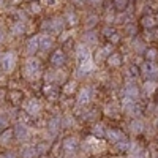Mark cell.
Listing matches in <instances>:
<instances>
[{
	"instance_id": "db71d44e",
	"label": "cell",
	"mask_w": 158,
	"mask_h": 158,
	"mask_svg": "<svg viewBox=\"0 0 158 158\" xmlns=\"http://www.w3.org/2000/svg\"><path fill=\"white\" fill-rule=\"evenodd\" d=\"M74 3H82V0H73Z\"/></svg>"
},
{
	"instance_id": "4316f807",
	"label": "cell",
	"mask_w": 158,
	"mask_h": 158,
	"mask_svg": "<svg viewBox=\"0 0 158 158\" xmlns=\"http://www.w3.org/2000/svg\"><path fill=\"white\" fill-rule=\"evenodd\" d=\"M36 155H38V152H36L35 147H25V149L21 150V156L22 158H35Z\"/></svg>"
},
{
	"instance_id": "d590c367",
	"label": "cell",
	"mask_w": 158,
	"mask_h": 158,
	"mask_svg": "<svg viewBox=\"0 0 158 158\" xmlns=\"http://www.w3.org/2000/svg\"><path fill=\"white\" fill-rule=\"evenodd\" d=\"M48 150H49V144H48V142H40L38 146H36L38 155H43V153H46Z\"/></svg>"
},
{
	"instance_id": "ac0fdd59",
	"label": "cell",
	"mask_w": 158,
	"mask_h": 158,
	"mask_svg": "<svg viewBox=\"0 0 158 158\" xmlns=\"http://www.w3.org/2000/svg\"><path fill=\"white\" fill-rule=\"evenodd\" d=\"M98 43V35L94 32V30H89L84 33V44L87 46H95Z\"/></svg>"
},
{
	"instance_id": "83f0119b",
	"label": "cell",
	"mask_w": 158,
	"mask_h": 158,
	"mask_svg": "<svg viewBox=\"0 0 158 158\" xmlns=\"http://www.w3.org/2000/svg\"><path fill=\"white\" fill-rule=\"evenodd\" d=\"M104 114L109 115V117H117L118 115V108L115 104H106V108H104Z\"/></svg>"
},
{
	"instance_id": "8d00e7d4",
	"label": "cell",
	"mask_w": 158,
	"mask_h": 158,
	"mask_svg": "<svg viewBox=\"0 0 158 158\" xmlns=\"http://www.w3.org/2000/svg\"><path fill=\"white\" fill-rule=\"evenodd\" d=\"M65 77H67L65 71H62V70L54 71V81H56V82H65Z\"/></svg>"
},
{
	"instance_id": "60d3db41",
	"label": "cell",
	"mask_w": 158,
	"mask_h": 158,
	"mask_svg": "<svg viewBox=\"0 0 158 158\" xmlns=\"http://www.w3.org/2000/svg\"><path fill=\"white\" fill-rule=\"evenodd\" d=\"M30 11L35 13V15H38V13L41 11V6H40V3H35V2H33V3L30 5Z\"/></svg>"
},
{
	"instance_id": "5bb4252c",
	"label": "cell",
	"mask_w": 158,
	"mask_h": 158,
	"mask_svg": "<svg viewBox=\"0 0 158 158\" xmlns=\"http://www.w3.org/2000/svg\"><path fill=\"white\" fill-rule=\"evenodd\" d=\"M106 138H108L112 144H115V142H118L120 139H123V133H122L120 130L109 128V130H106Z\"/></svg>"
},
{
	"instance_id": "277c9868",
	"label": "cell",
	"mask_w": 158,
	"mask_h": 158,
	"mask_svg": "<svg viewBox=\"0 0 158 158\" xmlns=\"http://www.w3.org/2000/svg\"><path fill=\"white\" fill-rule=\"evenodd\" d=\"M122 109H123L128 115H131V117H138V115L141 114L139 104H136V100H133V98L123 97V100H122Z\"/></svg>"
},
{
	"instance_id": "b9f144b4",
	"label": "cell",
	"mask_w": 158,
	"mask_h": 158,
	"mask_svg": "<svg viewBox=\"0 0 158 158\" xmlns=\"http://www.w3.org/2000/svg\"><path fill=\"white\" fill-rule=\"evenodd\" d=\"M114 2H115V6L118 10H123L127 6V0H114Z\"/></svg>"
},
{
	"instance_id": "f5cc1de1",
	"label": "cell",
	"mask_w": 158,
	"mask_h": 158,
	"mask_svg": "<svg viewBox=\"0 0 158 158\" xmlns=\"http://www.w3.org/2000/svg\"><path fill=\"white\" fill-rule=\"evenodd\" d=\"M3 95H5V94H3V92H2V90H0V103H2V100H3V98H2Z\"/></svg>"
},
{
	"instance_id": "7a4b0ae2",
	"label": "cell",
	"mask_w": 158,
	"mask_h": 158,
	"mask_svg": "<svg viewBox=\"0 0 158 158\" xmlns=\"http://www.w3.org/2000/svg\"><path fill=\"white\" fill-rule=\"evenodd\" d=\"M16 60H18V57L13 51L5 52V54L0 57V68H2V71L3 73H11L16 67Z\"/></svg>"
},
{
	"instance_id": "44dd1931",
	"label": "cell",
	"mask_w": 158,
	"mask_h": 158,
	"mask_svg": "<svg viewBox=\"0 0 158 158\" xmlns=\"http://www.w3.org/2000/svg\"><path fill=\"white\" fill-rule=\"evenodd\" d=\"M108 63H109V67H120L122 65V56L120 54H117V52H112V54L108 56Z\"/></svg>"
},
{
	"instance_id": "8fae6325",
	"label": "cell",
	"mask_w": 158,
	"mask_h": 158,
	"mask_svg": "<svg viewBox=\"0 0 158 158\" xmlns=\"http://www.w3.org/2000/svg\"><path fill=\"white\" fill-rule=\"evenodd\" d=\"M89 57H92V52H90V49H89V46L87 44H77L76 46V59L79 60V62H82V60H85V59H89Z\"/></svg>"
},
{
	"instance_id": "f1b7e54d",
	"label": "cell",
	"mask_w": 158,
	"mask_h": 158,
	"mask_svg": "<svg viewBox=\"0 0 158 158\" xmlns=\"http://www.w3.org/2000/svg\"><path fill=\"white\" fill-rule=\"evenodd\" d=\"M65 22H68L70 25H76L79 22L77 15H76V13H73V11H68L67 15H65Z\"/></svg>"
},
{
	"instance_id": "9c48e42d",
	"label": "cell",
	"mask_w": 158,
	"mask_h": 158,
	"mask_svg": "<svg viewBox=\"0 0 158 158\" xmlns=\"http://www.w3.org/2000/svg\"><path fill=\"white\" fill-rule=\"evenodd\" d=\"M90 98H92V89L90 87H82L79 90V95H77V106H85V104L90 103Z\"/></svg>"
},
{
	"instance_id": "e575fe53",
	"label": "cell",
	"mask_w": 158,
	"mask_h": 158,
	"mask_svg": "<svg viewBox=\"0 0 158 158\" xmlns=\"http://www.w3.org/2000/svg\"><path fill=\"white\" fill-rule=\"evenodd\" d=\"M156 56H158V51L153 49V48H149V49L146 51V59L150 60V62H153V60L156 59Z\"/></svg>"
},
{
	"instance_id": "d4e9b609",
	"label": "cell",
	"mask_w": 158,
	"mask_h": 158,
	"mask_svg": "<svg viewBox=\"0 0 158 158\" xmlns=\"http://www.w3.org/2000/svg\"><path fill=\"white\" fill-rule=\"evenodd\" d=\"M43 92L48 95V98H57V87L56 85H52V84H46L44 85V89H43Z\"/></svg>"
},
{
	"instance_id": "f35d334b",
	"label": "cell",
	"mask_w": 158,
	"mask_h": 158,
	"mask_svg": "<svg viewBox=\"0 0 158 158\" xmlns=\"http://www.w3.org/2000/svg\"><path fill=\"white\" fill-rule=\"evenodd\" d=\"M133 46H135V51H138V52H142L144 51V43L141 41V40H135Z\"/></svg>"
},
{
	"instance_id": "11a10c76",
	"label": "cell",
	"mask_w": 158,
	"mask_h": 158,
	"mask_svg": "<svg viewBox=\"0 0 158 158\" xmlns=\"http://www.w3.org/2000/svg\"><path fill=\"white\" fill-rule=\"evenodd\" d=\"M155 127H156V130H158V118H156V120H155Z\"/></svg>"
},
{
	"instance_id": "603a6c76",
	"label": "cell",
	"mask_w": 158,
	"mask_h": 158,
	"mask_svg": "<svg viewBox=\"0 0 158 158\" xmlns=\"http://www.w3.org/2000/svg\"><path fill=\"white\" fill-rule=\"evenodd\" d=\"M156 87H158L156 81H153V79H149V81H146V82H144V85H142V90H144V94L152 95L153 92L156 90Z\"/></svg>"
},
{
	"instance_id": "6da1fadb",
	"label": "cell",
	"mask_w": 158,
	"mask_h": 158,
	"mask_svg": "<svg viewBox=\"0 0 158 158\" xmlns=\"http://www.w3.org/2000/svg\"><path fill=\"white\" fill-rule=\"evenodd\" d=\"M41 74V63L38 59L30 57L24 62V68H22V76L29 81H36Z\"/></svg>"
},
{
	"instance_id": "ffe728a7",
	"label": "cell",
	"mask_w": 158,
	"mask_h": 158,
	"mask_svg": "<svg viewBox=\"0 0 158 158\" xmlns=\"http://www.w3.org/2000/svg\"><path fill=\"white\" fill-rule=\"evenodd\" d=\"M38 49H40V38L38 36H32L27 41V52L29 54H35Z\"/></svg>"
},
{
	"instance_id": "8992f818",
	"label": "cell",
	"mask_w": 158,
	"mask_h": 158,
	"mask_svg": "<svg viewBox=\"0 0 158 158\" xmlns=\"http://www.w3.org/2000/svg\"><path fill=\"white\" fill-rule=\"evenodd\" d=\"M43 29L48 32H52V33H62L63 32V19L60 18H54V19H51V21H46L43 24Z\"/></svg>"
},
{
	"instance_id": "4dcf8cb0",
	"label": "cell",
	"mask_w": 158,
	"mask_h": 158,
	"mask_svg": "<svg viewBox=\"0 0 158 158\" xmlns=\"http://www.w3.org/2000/svg\"><path fill=\"white\" fill-rule=\"evenodd\" d=\"M24 30H25V29H24V22H16V24L11 27V33H13V35H22Z\"/></svg>"
},
{
	"instance_id": "ab89813d",
	"label": "cell",
	"mask_w": 158,
	"mask_h": 158,
	"mask_svg": "<svg viewBox=\"0 0 158 158\" xmlns=\"http://www.w3.org/2000/svg\"><path fill=\"white\" fill-rule=\"evenodd\" d=\"M62 122H63V125H65V127L71 128V127L74 125V118H71V115H67V117H65V118H63Z\"/></svg>"
},
{
	"instance_id": "74e56055",
	"label": "cell",
	"mask_w": 158,
	"mask_h": 158,
	"mask_svg": "<svg viewBox=\"0 0 158 158\" xmlns=\"http://www.w3.org/2000/svg\"><path fill=\"white\" fill-rule=\"evenodd\" d=\"M104 57H108L106 52H104V49H98L97 54H95V62H101V59H104Z\"/></svg>"
},
{
	"instance_id": "1f68e13d",
	"label": "cell",
	"mask_w": 158,
	"mask_h": 158,
	"mask_svg": "<svg viewBox=\"0 0 158 158\" xmlns=\"http://www.w3.org/2000/svg\"><path fill=\"white\" fill-rule=\"evenodd\" d=\"M21 98H22V92H19V90H11L10 92V100L15 104H18L21 101Z\"/></svg>"
},
{
	"instance_id": "d6986e66",
	"label": "cell",
	"mask_w": 158,
	"mask_h": 158,
	"mask_svg": "<svg viewBox=\"0 0 158 158\" xmlns=\"http://www.w3.org/2000/svg\"><path fill=\"white\" fill-rule=\"evenodd\" d=\"M60 127H62V118H60V117H52L51 120H49V123H48L49 131H51V133H54V135L59 133Z\"/></svg>"
},
{
	"instance_id": "2e32d148",
	"label": "cell",
	"mask_w": 158,
	"mask_h": 158,
	"mask_svg": "<svg viewBox=\"0 0 158 158\" xmlns=\"http://www.w3.org/2000/svg\"><path fill=\"white\" fill-rule=\"evenodd\" d=\"M94 68H95V60L92 57L82 60L81 65H79V71L81 73H90V71H94Z\"/></svg>"
},
{
	"instance_id": "ee69618b",
	"label": "cell",
	"mask_w": 158,
	"mask_h": 158,
	"mask_svg": "<svg viewBox=\"0 0 158 158\" xmlns=\"http://www.w3.org/2000/svg\"><path fill=\"white\" fill-rule=\"evenodd\" d=\"M41 3L46 6H54V5H57V0H41Z\"/></svg>"
},
{
	"instance_id": "5b68a950",
	"label": "cell",
	"mask_w": 158,
	"mask_h": 158,
	"mask_svg": "<svg viewBox=\"0 0 158 158\" xmlns=\"http://www.w3.org/2000/svg\"><path fill=\"white\" fill-rule=\"evenodd\" d=\"M141 71H142V74L146 76L147 79H158V65L155 63V62H146L141 67Z\"/></svg>"
},
{
	"instance_id": "7402d4cb",
	"label": "cell",
	"mask_w": 158,
	"mask_h": 158,
	"mask_svg": "<svg viewBox=\"0 0 158 158\" xmlns=\"http://www.w3.org/2000/svg\"><path fill=\"white\" fill-rule=\"evenodd\" d=\"M15 136V130H5L2 135H0V146H8L10 141Z\"/></svg>"
},
{
	"instance_id": "f907efd6",
	"label": "cell",
	"mask_w": 158,
	"mask_h": 158,
	"mask_svg": "<svg viewBox=\"0 0 158 158\" xmlns=\"http://www.w3.org/2000/svg\"><path fill=\"white\" fill-rule=\"evenodd\" d=\"M101 2H103V0H89V3H92L94 6H98Z\"/></svg>"
},
{
	"instance_id": "4fadbf2b",
	"label": "cell",
	"mask_w": 158,
	"mask_h": 158,
	"mask_svg": "<svg viewBox=\"0 0 158 158\" xmlns=\"http://www.w3.org/2000/svg\"><path fill=\"white\" fill-rule=\"evenodd\" d=\"M144 130H146V125H144L142 120H139V118H135V120H131V123H130V131H131L133 135L139 136V135L144 133Z\"/></svg>"
},
{
	"instance_id": "e0dca14e",
	"label": "cell",
	"mask_w": 158,
	"mask_h": 158,
	"mask_svg": "<svg viewBox=\"0 0 158 158\" xmlns=\"http://www.w3.org/2000/svg\"><path fill=\"white\" fill-rule=\"evenodd\" d=\"M138 95H139V90H138V87L135 85V84H127L125 85V89H123V97H127V98H138Z\"/></svg>"
},
{
	"instance_id": "681fc988",
	"label": "cell",
	"mask_w": 158,
	"mask_h": 158,
	"mask_svg": "<svg viewBox=\"0 0 158 158\" xmlns=\"http://www.w3.org/2000/svg\"><path fill=\"white\" fill-rule=\"evenodd\" d=\"M118 40H120L118 33H114V35H111V43H118Z\"/></svg>"
},
{
	"instance_id": "f6af8a7d",
	"label": "cell",
	"mask_w": 158,
	"mask_h": 158,
	"mask_svg": "<svg viewBox=\"0 0 158 158\" xmlns=\"http://www.w3.org/2000/svg\"><path fill=\"white\" fill-rule=\"evenodd\" d=\"M127 33H130V35H135L136 33V27H135V25H127Z\"/></svg>"
},
{
	"instance_id": "6f0895ef",
	"label": "cell",
	"mask_w": 158,
	"mask_h": 158,
	"mask_svg": "<svg viewBox=\"0 0 158 158\" xmlns=\"http://www.w3.org/2000/svg\"><path fill=\"white\" fill-rule=\"evenodd\" d=\"M0 2H2V0H0Z\"/></svg>"
},
{
	"instance_id": "30bf717a",
	"label": "cell",
	"mask_w": 158,
	"mask_h": 158,
	"mask_svg": "<svg viewBox=\"0 0 158 158\" xmlns=\"http://www.w3.org/2000/svg\"><path fill=\"white\" fill-rule=\"evenodd\" d=\"M38 38H40V49L41 51H49L54 46V38L49 33H41V35H38Z\"/></svg>"
},
{
	"instance_id": "cb8c5ba5",
	"label": "cell",
	"mask_w": 158,
	"mask_h": 158,
	"mask_svg": "<svg viewBox=\"0 0 158 158\" xmlns=\"http://www.w3.org/2000/svg\"><path fill=\"white\" fill-rule=\"evenodd\" d=\"M92 135L97 136V138H103V136H106V128H104L101 123H95L94 127H92Z\"/></svg>"
},
{
	"instance_id": "9f6ffc18",
	"label": "cell",
	"mask_w": 158,
	"mask_h": 158,
	"mask_svg": "<svg viewBox=\"0 0 158 158\" xmlns=\"http://www.w3.org/2000/svg\"><path fill=\"white\" fill-rule=\"evenodd\" d=\"M156 24H158V16H156Z\"/></svg>"
},
{
	"instance_id": "ba28073f",
	"label": "cell",
	"mask_w": 158,
	"mask_h": 158,
	"mask_svg": "<svg viewBox=\"0 0 158 158\" xmlns=\"http://www.w3.org/2000/svg\"><path fill=\"white\" fill-rule=\"evenodd\" d=\"M30 128L25 125V123H18L15 127V136L19 139V141H27L30 138Z\"/></svg>"
},
{
	"instance_id": "7c38bea8",
	"label": "cell",
	"mask_w": 158,
	"mask_h": 158,
	"mask_svg": "<svg viewBox=\"0 0 158 158\" xmlns=\"http://www.w3.org/2000/svg\"><path fill=\"white\" fill-rule=\"evenodd\" d=\"M62 147L65 149V152H67V153H73V152H76V149L79 147V139L70 136V138H67V139L63 141V146H62Z\"/></svg>"
},
{
	"instance_id": "9a60e30c",
	"label": "cell",
	"mask_w": 158,
	"mask_h": 158,
	"mask_svg": "<svg viewBox=\"0 0 158 158\" xmlns=\"http://www.w3.org/2000/svg\"><path fill=\"white\" fill-rule=\"evenodd\" d=\"M51 63L54 65V67H62V65L65 63V54H63V51H60V49L54 51V54H52V57H51Z\"/></svg>"
},
{
	"instance_id": "484cf974",
	"label": "cell",
	"mask_w": 158,
	"mask_h": 158,
	"mask_svg": "<svg viewBox=\"0 0 158 158\" xmlns=\"http://www.w3.org/2000/svg\"><path fill=\"white\" fill-rule=\"evenodd\" d=\"M76 89H77V84L74 81H68L67 84L63 85V94L65 95H73L76 92Z\"/></svg>"
},
{
	"instance_id": "c3c4849f",
	"label": "cell",
	"mask_w": 158,
	"mask_h": 158,
	"mask_svg": "<svg viewBox=\"0 0 158 158\" xmlns=\"http://www.w3.org/2000/svg\"><path fill=\"white\" fill-rule=\"evenodd\" d=\"M6 123H8V120H6L5 117H2V115H0V130H2V128H5V127H6Z\"/></svg>"
},
{
	"instance_id": "7dc6e473",
	"label": "cell",
	"mask_w": 158,
	"mask_h": 158,
	"mask_svg": "<svg viewBox=\"0 0 158 158\" xmlns=\"http://www.w3.org/2000/svg\"><path fill=\"white\" fill-rule=\"evenodd\" d=\"M103 33L106 35V36H111V35H114L115 32H114L112 29H109V27H104V29H103Z\"/></svg>"
},
{
	"instance_id": "836d02e7",
	"label": "cell",
	"mask_w": 158,
	"mask_h": 158,
	"mask_svg": "<svg viewBox=\"0 0 158 158\" xmlns=\"http://www.w3.org/2000/svg\"><path fill=\"white\" fill-rule=\"evenodd\" d=\"M155 24H156V19L152 18V16H146V18L142 19V25H144L146 29H152Z\"/></svg>"
},
{
	"instance_id": "f546056e",
	"label": "cell",
	"mask_w": 158,
	"mask_h": 158,
	"mask_svg": "<svg viewBox=\"0 0 158 158\" xmlns=\"http://www.w3.org/2000/svg\"><path fill=\"white\" fill-rule=\"evenodd\" d=\"M115 149L120 150V152H127V150L130 149V142L123 138V139H120L118 142H115Z\"/></svg>"
},
{
	"instance_id": "52a82bcc",
	"label": "cell",
	"mask_w": 158,
	"mask_h": 158,
	"mask_svg": "<svg viewBox=\"0 0 158 158\" xmlns=\"http://www.w3.org/2000/svg\"><path fill=\"white\" fill-rule=\"evenodd\" d=\"M24 111L27 112L29 115L35 117V115L40 114V111H41V103H40L36 98H32V100L24 103Z\"/></svg>"
},
{
	"instance_id": "d6a6232c",
	"label": "cell",
	"mask_w": 158,
	"mask_h": 158,
	"mask_svg": "<svg viewBox=\"0 0 158 158\" xmlns=\"http://www.w3.org/2000/svg\"><path fill=\"white\" fill-rule=\"evenodd\" d=\"M97 22H98V16H95V15L89 16V18L85 19V29L92 30V29H94V25H95Z\"/></svg>"
},
{
	"instance_id": "bcb514c9",
	"label": "cell",
	"mask_w": 158,
	"mask_h": 158,
	"mask_svg": "<svg viewBox=\"0 0 158 158\" xmlns=\"http://www.w3.org/2000/svg\"><path fill=\"white\" fill-rule=\"evenodd\" d=\"M0 158H16L15 152H5L3 155H0Z\"/></svg>"
},
{
	"instance_id": "3957f363",
	"label": "cell",
	"mask_w": 158,
	"mask_h": 158,
	"mask_svg": "<svg viewBox=\"0 0 158 158\" xmlns=\"http://www.w3.org/2000/svg\"><path fill=\"white\" fill-rule=\"evenodd\" d=\"M84 150L90 152V153H100L104 150V147H106V144H104L103 141H100L97 136H90L85 142H84Z\"/></svg>"
},
{
	"instance_id": "7bdbcfd3",
	"label": "cell",
	"mask_w": 158,
	"mask_h": 158,
	"mask_svg": "<svg viewBox=\"0 0 158 158\" xmlns=\"http://www.w3.org/2000/svg\"><path fill=\"white\" fill-rule=\"evenodd\" d=\"M71 36V33L70 32H62V35L59 36V40H60V43H63V41H67V40Z\"/></svg>"
},
{
	"instance_id": "816d5d0a",
	"label": "cell",
	"mask_w": 158,
	"mask_h": 158,
	"mask_svg": "<svg viewBox=\"0 0 158 158\" xmlns=\"http://www.w3.org/2000/svg\"><path fill=\"white\" fill-rule=\"evenodd\" d=\"M3 38H5V32H3L2 29H0V43L3 41Z\"/></svg>"
}]
</instances>
